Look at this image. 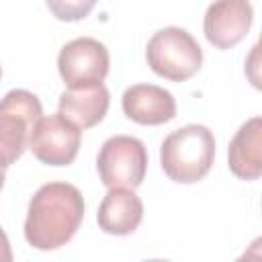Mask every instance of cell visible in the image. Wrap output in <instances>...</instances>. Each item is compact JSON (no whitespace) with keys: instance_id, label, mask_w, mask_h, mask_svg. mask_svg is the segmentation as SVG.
I'll return each mask as SVG.
<instances>
[{"instance_id":"obj_1","label":"cell","mask_w":262,"mask_h":262,"mask_svg":"<svg viewBox=\"0 0 262 262\" xmlns=\"http://www.w3.org/2000/svg\"><path fill=\"white\" fill-rule=\"evenodd\" d=\"M82 219V192L68 182H47L29 203L25 237L37 250H57L76 235Z\"/></svg>"},{"instance_id":"obj_2","label":"cell","mask_w":262,"mask_h":262,"mask_svg":"<svg viewBox=\"0 0 262 262\" xmlns=\"http://www.w3.org/2000/svg\"><path fill=\"white\" fill-rule=\"evenodd\" d=\"M215 160V137L205 125H184L172 131L160 147L164 174L178 184L203 180Z\"/></svg>"},{"instance_id":"obj_3","label":"cell","mask_w":262,"mask_h":262,"mask_svg":"<svg viewBox=\"0 0 262 262\" xmlns=\"http://www.w3.org/2000/svg\"><path fill=\"white\" fill-rule=\"evenodd\" d=\"M145 57L151 72L170 82H184L192 78L203 63L201 45L180 27H166L154 33L147 41Z\"/></svg>"},{"instance_id":"obj_4","label":"cell","mask_w":262,"mask_h":262,"mask_svg":"<svg viewBox=\"0 0 262 262\" xmlns=\"http://www.w3.org/2000/svg\"><path fill=\"white\" fill-rule=\"evenodd\" d=\"M39 98L23 88L10 90L0 100V168L12 166L29 147L31 133L41 119Z\"/></svg>"},{"instance_id":"obj_5","label":"cell","mask_w":262,"mask_h":262,"mask_svg":"<svg viewBox=\"0 0 262 262\" xmlns=\"http://www.w3.org/2000/svg\"><path fill=\"white\" fill-rule=\"evenodd\" d=\"M96 170L100 182L106 188H137L145 178L147 149L137 137L113 135L102 143L98 151Z\"/></svg>"},{"instance_id":"obj_6","label":"cell","mask_w":262,"mask_h":262,"mask_svg":"<svg viewBox=\"0 0 262 262\" xmlns=\"http://www.w3.org/2000/svg\"><path fill=\"white\" fill-rule=\"evenodd\" d=\"M111 57L106 47L92 37L66 43L57 55V70L68 88L100 84L108 74Z\"/></svg>"},{"instance_id":"obj_7","label":"cell","mask_w":262,"mask_h":262,"mask_svg":"<svg viewBox=\"0 0 262 262\" xmlns=\"http://www.w3.org/2000/svg\"><path fill=\"white\" fill-rule=\"evenodd\" d=\"M82 141V129L59 113L41 117L31 133L29 149L47 166H68L76 160Z\"/></svg>"},{"instance_id":"obj_8","label":"cell","mask_w":262,"mask_h":262,"mask_svg":"<svg viewBox=\"0 0 262 262\" xmlns=\"http://www.w3.org/2000/svg\"><path fill=\"white\" fill-rule=\"evenodd\" d=\"M252 20L250 0H215L205 12V37L217 49H231L248 35Z\"/></svg>"},{"instance_id":"obj_9","label":"cell","mask_w":262,"mask_h":262,"mask_svg":"<svg viewBox=\"0 0 262 262\" xmlns=\"http://www.w3.org/2000/svg\"><path fill=\"white\" fill-rule=\"evenodd\" d=\"M123 113L139 125H162L176 117L174 96L156 84H135L123 92Z\"/></svg>"},{"instance_id":"obj_10","label":"cell","mask_w":262,"mask_h":262,"mask_svg":"<svg viewBox=\"0 0 262 262\" xmlns=\"http://www.w3.org/2000/svg\"><path fill=\"white\" fill-rule=\"evenodd\" d=\"M141 219H143V203L133 192V188H125V186L108 188L96 213L98 227L111 235L133 233L139 227Z\"/></svg>"},{"instance_id":"obj_11","label":"cell","mask_w":262,"mask_h":262,"mask_svg":"<svg viewBox=\"0 0 262 262\" xmlns=\"http://www.w3.org/2000/svg\"><path fill=\"white\" fill-rule=\"evenodd\" d=\"M227 162L239 180H258L262 174V119L246 121L229 141Z\"/></svg>"},{"instance_id":"obj_12","label":"cell","mask_w":262,"mask_h":262,"mask_svg":"<svg viewBox=\"0 0 262 262\" xmlns=\"http://www.w3.org/2000/svg\"><path fill=\"white\" fill-rule=\"evenodd\" d=\"M108 90L100 84H90L82 88H70L59 96V115L74 123L78 129H90L98 125L108 111Z\"/></svg>"},{"instance_id":"obj_13","label":"cell","mask_w":262,"mask_h":262,"mask_svg":"<svg viewBox=\"0 0 262 262\" xmlns=\"http://www.w3.org/2000/svg\"><path fill=\"white\" fill-rule=\"evenodd\" d=\"M45 2L57 20L74 23L88 16L98 0H45Z\"/></svg>"},{"instance_id":"obj_14","label":"cell","mask_w":262,"mask_h":262,"mask_svg":"<svg viewBox=\"0 0 262 262\" xmlns=\"http://www.w3.org/2000/svg\"><path fill=\"white\" fill-rule=\"evenodd\" d=\"M12 260V250H10V242L4 233V229L0 227V262H10Z\"/></svg>"},{"instance_id":"obj_15","label":"cell","mask_w":262,"mask_h":262,"mask_svg":"<svg viewBox=\"0 0 262 262\" xmlns=\"http://www.w3.org/2000/svg\"><path fill=\"white\" fill-rule=\"evenodd\" d=\"M2 186H4V170L0 168V188H2Z\"/></svg>"},{"instance_id":"obj_16","label":"cell","mask_w":262,"mask_h":262,"mask_svg":"<svg viewBox=\"0 0 262 262\" xmlns=\"http://www.w3.org/2000/svg\"><path fill=\"white\" fill-rule=\"evenodd\" d=\"M0 78H2V66H0Z\"/></svg>"}]
</instances>
